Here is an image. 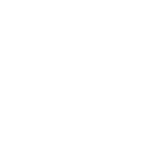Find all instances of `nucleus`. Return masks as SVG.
<instances>
[]
</instances>
